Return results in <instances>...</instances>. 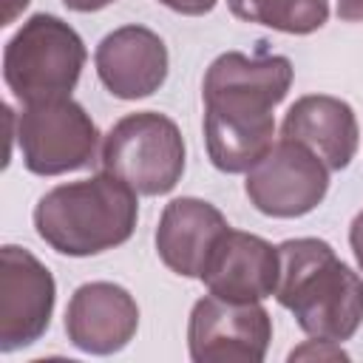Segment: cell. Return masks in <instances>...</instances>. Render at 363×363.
<instances>
[{
    "label": "cell",
    "instance_id": "cell-10",
    "mask_svg": "<svg viewBox=\"0 0 363 363\" xmlns=\"http://www.w3.org/2000/svg\"><path fill=\"white\" fill-rule=\"evenodd\" d=\"M139 329L136 298L111 281H91L74 289L65 309V335L85 354L122 352Z\"/></svg>",
    "mask_w": 363,
    "mask_h": 363
},
{
    "label": "cell",
    "instance_id": "cell-19",
    "mask_svg": "<svg viewBox=\"0 0 363 363\" xmlns=\"http://www.w3.org/2000/svg\"><path fill=\"white\" fill-rule=\"evenodd\" d=\"M337 17L346 23H363V0H337Z\"/></svg>",
    "mask_w": 363,
    "mask_h": 363
},
{
    "label": "cell",
    "instance_id": "cell-1",
    "mask_svg": "<svg viewBox=\"0 0 363 363\" xmlns=\"http://www.w3.org/2000/svg\"><path fill=\"white\" fill-rule=\"evenodd\" d=\"M295 68L281 54H218L201 85L204 145L216 170L247 173L275 145L272 111L289 94Z\"/></svg>",
    "mask_w": 363,
    "mask_h": 363
},
{
    "label": "cell",
    "instance_id": "cell-7",
    "mask_svg": "<svg viewBox=\"0 0 363 363\" xmlns=\"http://www.w3.org/2000/svg\"><path fill=\"white\" fill-rule=\"evenodd\" d=\"M329 190V167L301 142L278 139L250 170L244 193L250 204L272 218H301L312 213Z\"/></svg>",
    "mask_w": 363,
    "mask_h": 363
},
{
    "label": "cell",
    "instance_id": "cell-2",
    "mask_svg": "<svg viewBox=\"0 0 363 363\" xmlns=\"http://www.w3.org/2000/svg\"><path fill=\"white\" fill-rule=\"evenodd\" d=\"M278 255L275 301L292 312L301 332L332 343L352 340L363 323V278L323 238H286Z\"/></svg>",
    "mask_w": 363,
    "mask_h": 363
},
{
    "label": "cell",
    "instance_id": "cell-11",
    "mask_svg": "<svg viewBox=\"0 0 363 363\" xmlns=\"http://www.w3.org/2000/svg\"><path fill=\"white\" fill-rule=\"evenodd\" d=\"M99 82L116 99H145L167 79V45L145 26H122L105 34L94 51Z\"/></svg>",
    "mask_w": 363,
    "mask_h": 363
},
{
    "label": "cell",
    "instance_id": "cell-21",
    "mask_svg": "<svg viewBox=\"0 0 363 363\" xmlns=\"http://www.w3.org/2000/svg\"><path fill=\"white\" fill-rule=\"evenodd\" d=\"M28 6V0H6V11H3V26L14 23V17Z\"/></svg>",
    "mask_w": 363,
    "mask_h": 363
},
{
    "label": "cell",
    "instance_id": "cell-8",
    "mask_svg": "<svg viewBox=\"0 0 363 363\" xmlns=\"http://www.w3.org/2000/svg\"><path fill=\"white\" fill-rule=\"evenodd\" d=\"M272 340V318L261 306L204 295L187 320V352L193 363H261Z\"/></svg>",
    "mask_w": 363,
    "mask_h": 363
},
{
    "label": "cell",
    "instance_id": "cell-4",
    "mask_svg": "<svg viewBox=\"0 0 363 363\" xmlns=\"http://www.w3.org/2000/svg\"><path fill=\"white\" fill-rule=\"evenodd\" d=\"M82 37L57 14H31L3 48V79L23 105L71 96L85 68Z\"/></svg>",
    "mask_w": 363,
    "mask_h": 363
},
{
    "label": "cell",
    "instance_id": "cell-3",
    "mask_svg": "<svg viewBox=\"0 0 363 363\" xmlns=\"http://www.w3.org/2000/svg\"><path fill=\"white\" fill-rule=\"evenodd\" d=\"M136 190L111 173L57 184L34 207L37 235L60 255L88 258L125 244L139 218Z\"/></svg>",
    "mask_w": 363,
    "mask_h": 363
},
{
    "label": "cell",
    "instance_id": "cell-16",
    "mask_svg": "<svg viewBox=\"0 0 363 363\" xmlns=\"http://www.w3.org/2000/svg\"><path fill=\"white\" fill-rule=\"evenodd\" d=\"M289 360H349V354L340 349V343H332V340H306L303 346L292 349L289 352Z\"/></svg>",
    "mask_w": 363,
    "mask_h": 363
},
{
    "label": "cell",
    "instance_id": "cell-12",
    "mask_svg": "<svg viewBox=\"0 0 363 363\" xmlns=\"http://www.w3.org/2000/svg\"><path fill=\"white\" fill-rule=\"evenodd\" d=\"M281 275V255L267 238L244 230H227L218 241L201 281L210 295L252 303L275 295Z\"/></svg>",
    "mask_w": 363,
    "mask_h": 363
},
{
    "label": "cell",
    "instance_id": "cell-6",
    "mask_svg": "<svg viewBox=\"0 0 363 363\" xmlns=\"http://www.w3.org/2000/svg\"><path fill=\"white\" fill-rule=\"evenodd\" d=\"M17 147L34 176H62L94 164L99 128L71 96L28 102L17 113Z\"/></svg>",
    "mask_w": 363,
    "mask_h": 363
},
{
    "label": "cell",
    "instance_id": "cell-15",
    "mask_svg": "<svg viewBox=\"0 0 363 363\" xmlns=\"http://www.w3.org/2000/svg\"><path fill=\"white\" fill-rule=\"evenodd\" d=\"M233 17L284 34H312L329 20V0H227Z\"/></svg>",
    "mask_w": 363,
    "mask_h": 363
},
{
    "label": "cell",
    "instance_id": "cell-20",
    "mask_svg": "<svg viewBox=\"0 0 363 363\" xmlns=\"http://www.w3.org/2000/svg\"><path fill=\"white\" fill-rule=\"evenodd\" d=\"M71 11H79V14H91V11H102V9H108L111 3H116V0H62Z\"/></svg>",
    "mask_w": 363,
    "mask_h": 363
},
{
    "label": "cell",
    "instance_id": "cell-14",
    "mask_svg": "<svg viewBox=\"0 0 363 363\" xmlns=\"http://www.w3.org/2000/svg\"><path fill=\"white\" fill-rule=\"evenodd\" d=\"M281 136L306 145L329 170H343L357 153L360 128L346 99L309 94L289 105L281 122Z\"/></svg>",
    "mask_w": 363,
    "mask_h": 363
},
{
    "label": "cell",
    "instance_id": "cell-9",
    "mask_svg": "<svg viewBox=\"0 0 363 363\" xmlns=\"http://www.w3.org/2000/svg\"><path fill=\"white\" fill-rule=\"evenodd\" d=\"M57 284L48 267L26 247L0 250V352L37 343L51 326Z\"/></svg>",
    "mask_w": 363,
    "mask_h": 363
},
{
    "label": "cell",
    "instance_id": "cell-17",
    "mask_svg": "<svg viewBox=\"0 0 363 363\" xmlns=\"http://www.w3.org/2000/svg\"><path fill=\"white\" fill-rule=\"evenodd\" d=\"M159 3H162V6H167V9H170V11H176V14L201 17V14L213 11L218 0H159Z\"/></svg>",
    "mask_w": 363,
    "mask_h": 363
},
{
    "label": "cell",
    "instance_id": "cell-13",
    "mask_svg": "<svg viewBox=\"0 0 363 363\" xmlns=\"http://www.w3.org/2000/svg\"><path fill=\"white\" fill-rule=\"evenodd\" d=\"M230 230L224 213L196 196H182L164 204L156 227V252L167 269L184 278L204 275L218 241Z\"/></svg>",
    "mask_w": 363,
    "mask_h": 363
},
{
    "label": "cell",
    "instance_id": "cell-5",
    "mask_svg": "<svg viewBox=\"0 0 363 363\" xmlns=\"http://www.w3.org/2000/svg\"><path fill=\"white\" fill-rule=\"evenodd\" d=\"M187 147L179 125L159 111L122 116L102 139L99 164L139 196L170 193L184 173Z\"/></svg>",
    "mask_w": 363,
    "mask_h": 363
},
{
    "label": "cell",
    "instance_id": "cell-18",
    "mask_svg": "<svg viewBox=\"0 0 363 363\" xmlns=\"http://www.w3.org/2000/svg\"><path fill=\"white\" fill-rule=\"evenodd\" d=\"M349 247H352L354 261H357V267H360V272H363V210L352 218V227H349Z\"/></svg>",
    "mask_w": 363,
    "mask_h": 363
}]
</instances>
